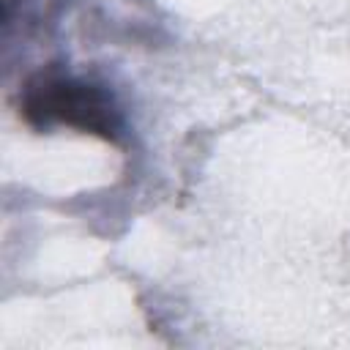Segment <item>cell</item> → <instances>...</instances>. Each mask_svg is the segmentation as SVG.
I'll return each instance as SVG.
<instances>
[{
    "mask_svg": "<svg viewBox=\"0 0 350 350\" xmlns=\"http://www.w3.org/2000/svg\"><path fill=\"white\" fill-rule=\"evenodd\" d=\"M25 115L38 126L66 123L82 131L115 139L120 131V115L107 93L71 77H41L27 85Z\"/></svg>",
    "mask_w": 350,
    "mask_h": 350,
    "instance_id": "obj_1",
    "label": "cell"
}]
</instances>
